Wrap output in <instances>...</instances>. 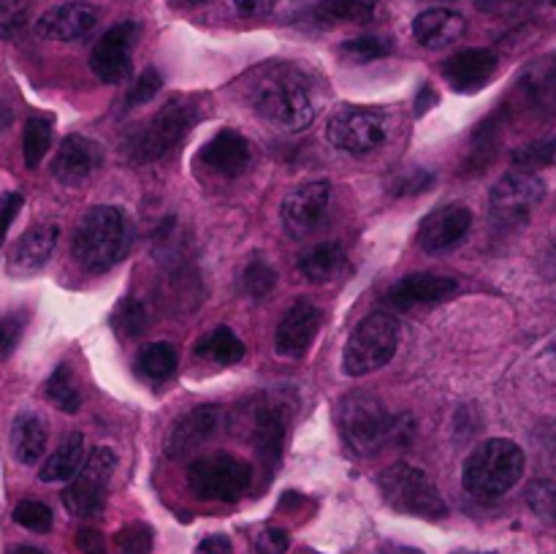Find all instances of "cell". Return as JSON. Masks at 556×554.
<instances>
[{
	"label": "cell",
	"mask_w": 556,
	"mask_h": 554,
	"mask_svg": "<svg viewBox=\"0 0 556 554\" xmlns=\"http://www.w3.org/2000/svg\"><path fill=\"white\" fill-rule=\"evenodd\" d=\"M248 98L258 117L288 134L309 128L318 112L313 79L302 65L286 63V60L261 65L250 81Z\"/></svg>",
	"instance_id": "6da1fadb"
},
{
	"label": "cell",
	"mask_w": 556,
	"mask_h": 554,
	"mask_svg": "<svg viewBox=\"0 0 556 554\" xmlns=\"http://www.w3.org/2000/svg\"><path fill=\"white\" fill-rule=\"evenodd\" d=\"M130 244L128 221L119 206L101 204L92 206L76 223L74 239H71V253L76 264L85 272L101 275L117 266L125 259Z\"/></svg>",
	"instance_id": "7a4b0ae2"
},
{
	"label": "cell",
	"mask_w": 556,
	"mask_h": 554,
	"mask_svg": "<svg viewBox=\"0 0 556 554\" xmlns=\"http://www.w3.org/2000/svg\"><path fill=\"white\" fill-rule=\"evenodd\" d=\"M337 429L342 445L358 459L391 449L394 413L386 411L383 402L369 391H351L337 402Z\"/></svg>",
	"instance_id": "3957f363"
},
{
	"label": "cell",
	"mask_w": 556,
	"mask_h": 554,
	"mask_svg": "<svg viewBox=\"0 0 556 554\" xmlns=\"http://www.w3.org/2000/svg\"><path fill=\"white\" fill-rule=\"evenodd\" d=\"M525 451L508 438H492L476 445L462 467V483L476 498H503L525 473Z\"/></svg>",
	"instance_id": "277c9868"
},
{
	"label": "cell",
	"mask_w": 556,
	"mask_h": 554,
	"mask_svg": "<svg viewBox=\"0 0 556 554\" xmlns=\"http://www.w3.org/2000/svg\"><path fill=\"white\" fill-rule=\"evenodd\" d=\"M400 348V326L389 313H369L351 331L342 351V373L348 378H364V375L378 373L380 367L394 358Z\"/></svg>",
	"instance_id": "5b68a950"
},
{
	"label": "cell",
	"mask_w": 556,
	"mask_h": 554,
	"mask_svg": "<svg viewBox=\"0 0 556 554\" xmlns=\"http://www.w3.org/2000/svg\"><path fill=\"white\" fill-rule=\"evenodd\" d=\"M378 487L389 508L400 511L407 516H421V519H443L448 516L443 494L434 487L432 478L407 462L386 467L378 476Z\"/></svg>",
	"instance_id": "8992f818"
},
{
	"label": "cell",
	"mask_w": 556,
	"mask_h": 554,
	"mask_svg": "<svg viewBox=\"0 0 556 554\" xmlns=\"http://www.w3.org/2000/svg\"><path fill=\"white\" fill-rule=\"evenodd\" d=\"M389 114L378 106H342L326 125L331 147L348 155H369L389 139Z\"/></svg>",
	"instance_id": "52a82bcc"
},
{
	"label": "cell",
	"mask_w": 556,
	"mask_h": 554,
	"mask_svg": "<svg viewBox=\"0 0 556 554\" xmlns=\"http://www.w3.org/2000/svg\"><path fill=\"white\" fill-rule=\"evenodd\" d=\"M253 481V467L231 454L199 456L188 467V487L201 500L233 503L248 492Z\"/></svg>",
	"instance_id": "ba28073f"
},
{
	"label": "cell",
	"mask_w": 556,
	"mask_h": 554,
	"mask_svg": "<svg viewBox=\"0 0 556 554\" xmlns=\"http://www.w3.org/2000/svg\"><path fill=\"white\" fill-rule=\"evenodd\" d=\"M195 103L177 98V101H168L139 134L130 141L128 152L136 163H150L161 161L168 150L179 144V141L188 136V130L195 123Z\"/></svg>",
	"instance_id": "9c48e42d"
},
{
	"label": "cell",
	"mask_w": 556,
	"mask_h": 554,
	"mask_svg": "<svg viewBox=\"0 0 556 554\" xmlns=\"http://www.w3.org/2000/svg\"><path fill=\"white\" fill-rule=\"evenodd\" d=\"M543 196H546V182L535 172H527V168L508 172L494 182L492 193H489L492 223L500 228L525 226Z\"/></svg>",
	"instance_id": "30bf717a"
},
{
	"label": "cell",
	"mask_w": 556,
	"mask_h": 554,
	"mask_svg": "<svg viewBox=\"0 0 556 554\" xmlns=\"http://www.w3.org/2000/svg\"><path fill=\"white\" fill-rule=\"evenodd\" d=\"M117 467V454L109 445H98L90 451L81 470L71 478L68 487L63 489V505L79 519H92L106 505L109 481Z\"/></svg>",
	"instance_id": "8fae6325"
},
{
	"label": "cell",
	"mask_w": 556,
	"mask_h": 554,
	"mask_svg": "<svg viewBox=\"0 0 556 554\" xmlns=\"http://www.w3.org/2000/svg\"><path fill=\"white\" fill-rule=\"evenodd\" d=\"M329 201L331 182H326V179H313V182H304L299 188H293L280 206L286 231L293 239H304L313 231H318L326 212H329Z\"/></svg>",
	"instance_id": "7c38bea8"
},
{
	"label": "cell",
	"mask_w": 556,
	"mask_h": 554,
	"mask_svg": "<svg viewBox=\"0 0 556 554\" xmlns=\"http://www.w3.org/2000/svg\"><path fill=\"white\" fill-rule=\"evenodd\" d=\"M139 27L136 22H119L109 27L101 41L90 52V68L106 85H119L130 76V49H134Z\"/></svg>",
	"instance_id": "4fadbf2b"
},
{
	"label": "cell",
	"mask_w": 556,
	"mask_h": 554,
	"mask_svg": "<svg viewBox=\"0 0 556 554\" xmlns=\"http://www.w3.org/2000/svg\"><path fill=\"white\" fill-rule=\"evenodd\" d=\"M101 163L103 150L98 141H92L90 136L68 134L52 158V177L65 188H76L87 182L101 168Z\"/></svg>",
	"instance_id": "5bb4252c"
},
{
	"label": "cell",
	"mask_w": 556,
	"mask_h": 554,
	"mask_svg": "<svg viewBox=\"0 0 556 554\" xmlns=\"http://www.w3.org/2000/svg\"><path fill=\"white\" fill-rule=\"evenodd\" d=\"M472 226V212L465 204H445L427 215L418 226V244L427 253H445L465 242Z\"/></svg>",
	"instance_id": "9a60e30c"
},
{
	"label": "cell",
	"mask_w": 556,
	"mask_h": 554,
	"mask_svg": "<svg viewBox=\"0 0 556 554\" xmlns=\"http://www.w3.org/2000/svg\"><path fill=\"white\" fill-rule=\"evenodd\" d=\"M320 329V310L307 299H296L275 331V351L286 358H302Z\"/></svg>",
	"instance_id": "2e32d148"
},
{
	"label": "cell",
	"mask_w": 556,
	"mask_h": 554,
	"mask_svg": "<svg viewBox=\"0 0 556 554\" xmlns=\"http://www.w3.org/2000/svg\"><path fill=\"white\" fill-rule=\"evenodd\" d=\"M60 226L58 223H36L33 228H27L20 239L14 242L9 253V272L14 277H30L38 269L47 266V261L52 259L54 244H58Z\"/></svg>",
	"instance_id": "e0dca14e"
},
{
	"label": "cell",
	"mask_w": 556,
	"mask_h": 554,
	"mask_svg": "<svg viewBox=\"0 0 556 554\" xmlns=\"http://www.w3.org/2000/svg\"><path fill=\"white\" fill-rule=\"evenodd\" d=\"M288 405L277 400H261L253 413V443L258 451L261 462L269 470H275L277 462L282 459V443L288 432Z\"/></svg>",
	"instance_id": "ac0fdd59"
},
{
	"label": "cell",
	"mask_w": 556,
	"mask_h": 554,
	"mask_svg": "<svg viewBox=\"0 0 556 554\" xmlns=\"http://www.w3.org/2000/svg\"><path fill=\"white\" fill-rule=\"evenodd\" d=\"M98 25V11L90 3H60L43 11L36 33L49 41H79Z\"/></svg>",
	"instance_id": "d6986e66"
},
{
	"label": "cell",
	"mask_w": 556,
	"mask_h": 554,
	"mask_svg": "<svg viewBox=\"0 0 556 554\" xmlns=\"http://www.w3.org/2000/svg\"><path fill=\"white\" fill-rule=\"evenodd\" d=\"M459 291V282L454 277L429 275V272H416V275L402 277L400 282L389 288V302L400 310L421 307V304H440Z\"/></svg>",
	"instance_id": "ffe728a7"
},
{
	"label": "cell",
	"mask_w": 556,
	"mask_h": 554,
	"mask_svg": "<svg viewBox=\"0 0 556 554\" xmlns=\"http://www.w3.org/2000/svg\"><path fill=\"white\" fill-rule=\"evenodd\" d=\"M217 424H220V407L217 405H199L193 411L185 413L177 424L172 427L166 440L168 456H185L190 451L201 449L206 440L215 435Z\"/></svg>",
	"instance_id": "44dd1931"
},
{
	"label": "cell",
	"mask_w": 556,
	"mask_h": 554,
	"mask_svg": "<svg viewBox=\"0 0 556 554\" xmlns=\"http://www.w3.org/2000/svg\"><path fill=\"white\" fill-rule=\"evenodd\" d=\"M443 76L456 92H472L486 85L497 71V54L489 49H465L443 63Z\"/></svg>",
	"instance_id": "7402d4cb"
},
{
	"label": "cell",
	"mask_w": 556,
	"mask_h": 554,
	"mask_svg": "<svg viewBox=\"0 0 556 554\" xmlns=\"http://www.w3.org/2000/svg\"><path fill=\"white\" fill-rule=\"evenodd\" d=\"M516 96L527 109L538 114H554L556 112V52L548 58L538 60L535 65L521 74L519 85H516Z\"/></svg>",
	"instance_id": "603a6c76"
},
{
	"label": "cell",
	"mask_w": 556,
	"mask_h": 554,
	"mask_svg": "<svg viewBox=\"0 0 556 554\" xmlns=\"http://www.w3.org/2000/svg\"><path fill=\"white\" fill-rule=\"evenodd\" d=\"M250 161H253V155H250L248 139L231 128L220 130L201 150V163L212 172L223 174V177H239L250 166Z\"/></svg>",
	"instance_id": "cb8c5ba5"
},
{
	"label": "cell",
	"mask_w": 556,
	"mask_h": 554,
	"mask_svg": "<svg viewBox=\"0 0 556 554\" xmlns=\"http://www.w3.org/2000/svg\"><path fill=\"white\" fill-rule=\"evenodd\" d=\"M465 16L451 9H429L413 20V36L427 49H445L465 36Z\"/></svg>",
	"instance_id": "d4e9b609"
},
{
	"label": "cell",
	"mask_w": 556,
	"mask_h": 554,
	"mask_svg": "<svg viewBox=\"0 0 556 554\" xmlns=\"http://www.w3.org/2000/svg\"><path fill=\"white\" fill-rule=\"evenodd\" d=\"M307 16L318 27L372 25L383 16V5L378 0H320Z\"/></svg>",
	"instance_id": "484cf974"
},
{
	"label": "cell",
	"mask_w": 556,
	"mask_h": 554,
	"mask_svg": "<svg viewBox=\"0 0 556 554\" xmlns=\"http://www.w3.org/2000/svg\"><path fill=\"white\" fill-rule=\"evenodd\" d=\"M9 440L11 454H14L20 465H36L43 456V451H47V424H43V418L36 411L22 407L14 416V421H11Z\"/></svg>",
	"instance_id": "4316f807"
},
{
	"label": "cell",
	"mask_w": 556,
	"mask_h": 554,
	"mask_svg": "<svg viewBox=\"0 0 556 554\" xmlns=\"http://www.w3.org/2000/svg\"><path fill=\"white\" fill-rule=\"evenodd\" d=\"M85 449H87L85 435L71 432L68 438H65L63 443H60L58 449L47 456V462L41 465L38 478H41L43 483L71 481V478L81 470V465H85Z\"/></svg>",
	"instance_id": "83f0119b"
},
{
	"label": "cell",
	"mask_w": 556,
	"mask_h": 554,
	"mask_svg": "<svg viewBox=\"0 0 556 554\" xmlns=\"http://www.w3.org/2000/svg\"><path fill=\"white\" fill-rule=\"evenodd\" d=\"M342 269H345V253L337 242L315 244L299 259V272L309 282H331L342 275Z\"/></svg>",
	"instance_id": "f1b7e54d"
},
{
	"label": "cell",
	"mask_w": 556,
	"mask_h": 554,
	"mask_svg": "<svg viewBox=\"0 0 556 554\" xmlns=\"http://www.w3.org/2000/svg\"><path fill=\"white\" fill-rule=\"evenodd\" d=\"M195 356L215 364H237L244 358V342L228 326H217L195 345Z\"/></svg>",
	"instance_id": "f546056e"
},
{
	"label": "cell",
	"mask_w": 556,
	"mask_h": 554,
	"mask_svg": "<svg viewBox=\"0 0 556 554\" xmlns=\"http://www.w3.org/2000/svg\"><path fill=\"white\" fill-rule=\"evenodd\" d=\"M136 369L147 380H166L177 369V348L172 342H150L136 356Z\"/></svg>",
	"instance_id": "4dcf8cb0"
},
{
	"label": "cell",
	"mask_w": 556,
	"mask_h": 554,
	"mask_svg": "<svg viewBox=\"0 0 556 554\" xmlns=\"http://www.w3.org/2000/svg\"><path fill=\"white\" fill-rule=\"evenodd\" d=\"M52 144V119L49 117H30L25 123V134H22V155H25V166L36 168L43 161Z\"/></svg>",
	"instance_id": "1f68e13d"
},
{
	"label": "cell",
	"mask_w": 556,
	"mask_h": 554,
	"mask_svg": "<svg viewBox=\"0 0 556 554\" xmlns=\"http://www.w3.org/2000/svg\"><path fill=\"white\" fill-rule=\"evenodd\" d=\"M47 396L60 407L63 413H76L81 407V394L74 383L68 364H58L47 380Z\"/></svg>",
	"instance_id": "d6a6232c"
},
{
	"label": "cell",
	"mask_w": 556,
	"mask_h": 554,
	"mask_svg": "<svg viewBox=\"0 0 556 554\" xmlns=\"http://www.w3.org/2000/svg\"><path fill=\"white\" fill-rule=\"evenodd\" d=\"M275 286H277L275 269H271L264 259H258V255L250 259V264L244 266L242 272L244 293H248L250 299H255V302H261V299H266L271 291H275Z\"/></svg>",
	"instance_id": "836d02e7"
},
{
	"label": "cell",
	"mask_w": 556,
	"mask_h": 554,
	"mask_svg": "<svg viewBox=\"0 0 556 554\" xmlns=\"http://www.w3.org/2000/svg\"><path fill=\"white\" fill-rule=\"evenodd\" d=\"M391 52V41L380 36H358L351 38L340 47V54L351 63H372V60L386 58Z\"/></svg>",
	"instance_id": "e575fe53"
},
{
	"label": "cell",
	"mask_w": 556,
	"mask_h": 554,
	"mask_svg": "<svg viewBox=\"0 0 556 554\" xmlns=\"http://www.w3.org/2000/svg\"><path fill=\"white\" fill-rule=\"evenodd\" d=\"M14 521L30 532H49L52 530L54 516L52 508L47 503H41V500H22L14 508Z\"/></svg>",
	"instance_id": "d590c367"
},
{
	"label": "cell",
	"mask_w": 556,
	"mask_h": 554,
	"mask_svg": "<svg viewBox=\"0 0 556 554\" xmlns=\"http://www.w3.org/2000/svg\"><path fill=\"white\" fill-rule=\"evenodd\" d=\"M147 324H150V320H147L144 304L136 302V299H125V302H119V307L114 310V329H117L119 335L125 337L144 335Z\"/></svg>",
	"instance_id": "8d00e7d4"
},
{
	"label": "cell",
	"mask_w": 556,
	"mask_h": 554,
	"mask_svg": "<svg viewBox=\"0 0 556 554\" xmlns=\"http://www.w3.org/2000/svg\"><path fill=\"white\" fill-rule=\"evenodd\" d=\"M119 554H152V527L144 521H130L117 532Z\"/></svg>",
	"instance_id": "74e56055"
},
{
	"label": "cell",
	"mask_w": 556,
	"mask_h": 554,
	"mask_svg": "<svg viewBox=\"0 0 556 554\" xmlns=\"http://www.w3.org/2000/svg\"><path fill=\"white\" fill-rule=\"evenodd\" d=\"M527 505L535 511L541 519L556 521V481H532L527 487Z\"/></svg>",
	"instance_id": "f35d334b"
},
{
	"label": "cell",
	"mask_w": 556,
	"mask_h": 554,
	"mask_svg": "<svg viewBox=\"0 0 556 554\" xmlns=\"http://www.w3.org/2000/svg\"><path fill=\"white\" fill-rule=\"evenodd\" d=\"M33 0H0V38H14L25 27Z\"/></svg>",
	"instance_id": "ab89813d"
},
{
	"label": "cell",
	"mask_w": 556,
	"mask_h": 554,
	"mask_svg": "<svg viewBox=\"0 0 556 554\" xmlns=\"http://www.w3.org/2000/svg\"><path fill=\"white\" fill-rule=\"evenodd\" d=\"M514 163H519L521 168L552 166V163H556V136L554 139H543V141H535V144L516 150Z\"/></svg>",
	"instance_id": "60d3db41"
},
{
	"label": "cell",
	"mask_w": 556,
	"mask_h": 554,
	"mask_svg": "<svg viewBox=\"0 0 556 554\" xmlns=\"http://www.w3.org/2000/svg\"><path fill=\"white\" fill-rule=\"evenodd\" d=\"M161 85L163 79L155 68L141 71L139 79H136L134 85H130V90L125 92V109H136L141 106V103H150L152 98H155V92L161 90Z\"/></svg>",
	"instance_id": "b9f144b4"
},
{
	"label": "cell",
	"mask_w": 556,
	"mask_h": 554,
	"mask_svg": "<svg viewBox=\"0 0 556 554\" xmlns=\"http://www.w3.org/2000/svg\"><path fill=\"white\" fill-rule=\"evenodd\" d=\"M22 331H25V313H9L0 318V362L14 353Z\"/></svg>",
	"instance_id": "7bdbcfd3"
},
{
	"label": "cell",
	"mask_w": 556,
	"mask_h": 554,
	"mask_svg": "<svg viewBox=\"0 0 556 554\" xmlns=\"http://www.w3.org/2000/svg\"><path fill=\"white\" fill-rule=\"evenodd\" d=\"M434 182V172L429 168H410V172L400 174L394 179V193L396 196H416L429 190V185Z\"/></svg>",
	"instance_id": "ee69618b"
},
{
	"label": "cell",
	"mask_w": 556,
	"mask_h": 554,
	"mask_svg": "<svg viewBox=\"0 0 556 554\" xmlns=\"http://www.w3.org/2000/svg\"><path fill=\"white\" fill-rule=\"evenodd\" d=\"M291 546V536L282 527H264L255 538V554H286Z\"/></svg>",
	"instance_id": "f6af8a7d"
},
{
	"label": "cell",
	"mask_w": 556,
	"mask_h": 554,
	"mask_svg": "<svg viewBox=\"0 0 556 554\" xmlns=\"http://www.w3.org/2000/svg\"><path fill=\"white\" fill-rule=\"evenodd\" d=\"M22 204H25V199H22V193H16V190L0 193V244H3L5 231H9V226L14 223L16 212L22 210Z\"/></svg>",
	"instance_id": "bcb514c9"
},
{
	"label": "cell",
	"mask_w": 556,
	"mask_h": 554,
	"mask_svg": "<svg viewBox=\"0 0 556 554\" xmlns=\"http://www.w3.org/2000/svg\"><path fill=\"white\" fill-rule=\"evenodd\" d=\"M76 546H79L81 554H106V538L96 527H81L76 532Z\"/></svg>",
	"instance_id": "7dc6e473"
},
{
	"label": "cell",
	"mask_w": 556,
	"mask_h": 554,
	"mask_svg": "<svg viewBox=\"0 0 556 554\" xmlns=\"http://www.w3.org/2000/svg\"><path fill=\"white\" fill-rule=\"evenodd\" d=\"M277 0H233V9L244 16H266L271 14Z\"/></svg>",
	"instance_id": "c3c4849f"
},
{
	"label": "cell",
	"mask_w": 556,
	"mask_h": 554,
	"mask_svg": "<svg viewBox=\"0 0 556 554\" xmlns=\"http://www.w3.org/2000/svg\"><path fill=\"white\" fill-rule=\"evenodd\" d=\"M195 554H233V549L226 536H206L195 549Z\"/></svg>",
	"instance_id": "681fc988"
},
{
	"label": "cell",
	"mask_w": 556,
	"mask_h": 554,
	"mask_svg": "<svg viewBox=\"0 0 556 554\" xmlns=\"http://www.w3.org/2000/svg\"><path fill=\"white\" fill-rule=\"evenodd\" d=\"M434 103H438V92L432 90V85H424L421 90H418V96H416V114H418V117H421V114H427L429 109L434 106Z\"/></svg>",
	"instance_id": "f907efd6"
},
{
	"label": "cell",
	"mask_w": 556,
	"mask_h": 554,
	"mask_svg": "<svg viewBox=\"0 0 556 554\" xmlns=\"http://www.w3.org/2000/svg\"><path fill=\"white\" fill-rule=\"evenodd\" d=\"M521 0H478V9L481 11H505L510 5H519Z\"/></svg>",
	"instance_id": "816d5d0a"
},
{
	"label": "cell",
	"mask_w": 556,
	"mask_h": 554,
	"mask_svg": "<svg viewBox=\"0 0 556 554\" xmlns=\"http://www.w3.org/2000/svg\"><path fill=\"white\" fill-rule=\"evenodd\" d=\"M378 554H421L413 546H402V543H383Z\"/></svg>",
	"instance_id": "f5cc1de1"
},
{
	"label": "cell",
	"mask_w": 556,
	"mask_h": 554,
	"mask_svg": "<svg viewBox=\"0 0 556 554\" xmlns=\"http://www.w3.org/2000/svg\"><path fill=\"white\" fill-rule=\"evenodd\" d=\"M14 554H43V552H38V549H33V546H16Z\"/></svg>",
	"instance_id": "db71d44e"
},
{
	"label": "cell",
	"mask_w": 556,
	"mask_h": 554,
	"mask_svg": "<svg viewBox=\"0 0 556 554\" xmlns=\"http://www.w3.org/2000/svg\"><path fill=\"white\" fill-rule=\"evenodd\" d=\"M454 554H494V552H470V549H462V552H454Z\"/></svg>",
	"instance_id": "11a10c76"
},
{
	"label": "cell",
	"mask_w": 556,
	"mask_h": 554,
	"mask_svg": "<svg viewBox=\"0 0 556 554\" xmlns=\"http://www.w3.org/2000/svg\"><path fill=\"white\" fill-rule=\"evenodd\" d=\"M432 3H448V0H432Z\"/></svg>",
	"instance_id": "9f6ffc18"
}]
</instances>
